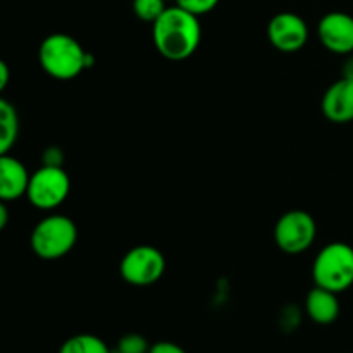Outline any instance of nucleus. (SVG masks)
Wrapping results in <instances>:
<instances>
[{
    "instance_id": "nucleus-8",
    "label": "nucleus",
    "mask_w": 353,
    "mask_h": 353,
    "mask_svg": "<svg viewBox=\"0 0 353 353\" xmlns=\"http://www.w3.org/2000/svg\"><path fill=\"white\" fill-rule=\"evenodd\" d=\"M268 38L274 48L293 54L305 47L309 40V26L305 19L295 12H279L269 21Z\"/></svg>"
},
{
    "instance_id": "nucleus-11",
    "label": "nucleus",
    "mask_w": 353,
    "mask_h": 353,
    "mask_svg": "<svg viewBox=\"0 0 353 353\" xmlns=\"http://www.w3.org/2000/svg\"><path fill=\"white\" fill-rule=\"evenodd\" d=\"M30 176L19 159L10 154L0 155V200L7 203L26 196Z\"/></svg>"
},
{
    "instance_id": "nucleus-23",
    "label": "nucleus",
    "mask_w": 353,
    "mask_h": 353,
    "mask_svg": "<svg viewBox=\"0 0 353 353\" xmlns=\"http://www.w3.org/2000/svg\"><path fill=\"white\" fill-rule=\"evenodd\" d=\"M110 353H121V352H119V350H116V348H114V350L110 352Z\"/></svg>"
},
{
    "instance_id": "nucleus-15",
    "label": "nucleus",
    "mask_w": 353,
    "mask_h": 353,
    "mask_svg": "<svg viewBox=\"0 0 353 353\" xmlns=\"http://www.w3.org/2000/svg\"><path fill=\"white\" fill-rule=\"evenodd\" d=\"M165 0H133V12L138 19L154 24L168 6Z\"/></svg>"
},
{
    "instance_id": "nucleus-13",
    "label": "nucleus",
    "mask_w": 353,
    "mask_h": 353,
    "mask_svg": "<svg viewBox=\"0 0 353 353\" xmlns=\"http://www.w3.org/2000/svg\"><path fill=\"white\" fill-rule=\"evenodd\" d=\"M19 137V116L9 100L0 97V155L9 154Z\"/></svg>"
},
{
    "instance_id": "nucleus-9",
    "label": "nucleus",
    "mask_w": 353,
    "mask_h": 353,
    "mask_svg": "<svg viewBox=\"0 0 353 353\" xmlns=\"http://www.w3.org/2000/svg\"><path fill=\"white\" fill-rule=\"evenodd\" d=\"M317 34L324 48L336 55L353 54V16L333 10L321 17Z\"/></svg>"
},
{
    "instance_id": "nucleus-4",
    "label": "nucleus",
    "mask_w": 353,
    "mask_h": 353,
    "mask_svg": "<svg viewBox=\"0 0 353 353\" xmlns=\"http://www.w3.org/2000/svg\"><path fill=\"white\" fill-rule=\"evenodd\" d=\"M316 286L333 293H343L353 286V247L343 241L326 245L312 265Z\"/></svg>"
},
{
    "instance_id": "nucleus-20",
    "label": "nucleus",
    "mask_w": 353,
    "mask_h": 353,
    "mask_svg": "<svg viewBox=\"0 0 353 353\" xmlns=\"http://www.w3.org/2000/svg\"><path fill=\"white\" fill-rule=\"evenodd\" d=\"M62 161V154L57 150V148H48L47 152L43 154V164L47 165H61Z\"/></svg>"
},
{
    "instance_id": "nucleus-17",
    "label": "nucleus",
    "mask_w": 353,
    "mask_h": 353,
    "mask_svg": "<svg viewBox=\"0 0 353 353\" xmlns=\"http://www.w3.org/2000/svg\"><path fill=\"white\" fill-rule=\"evenodd\" d=\"M217 3H219V0H176V6L183 7L185 10L199 17L216 9Z\"/></svg>"
},
{
    "instance_id": "nucleus-6",
    "label": "nucleus",
    "mask_w": 353,
    "mask_h": 353,
    "mask_svg": "<svg viewBox=\"0 0 353 353\" xmlns=\"http://www.w3.org/2000/svg\"><path fill=\"white\" fill-rule=\"evenodd\" d=\"M316 219L305 210H290L283 214L274 228L276 245L290 255L309 250L316 241Z\"/></svg>"
},
{
    "instance_id": "nucleus-22",
    "label": "nucleus",
    "mask_w": 353,
    "mask_h": 353,
    "mask_svg": "<svg viewBox=\"0 0 353 353\" xmlns=\"http://www.w3.org/2000/svg\"><path fill=\"white\" fill-rule=\"evenodd\" d=\"M7 224H9V209H7L6 202L0 200V233L6 230Z\"/></svg>"
},
{
    "instance_id": "nucleus-5",
    "label": "nucleus",
    "mask_w": 353,
    "mask_h": 353,
    "mask_svg": "<svg viewBox=\"0 0 353 353\" xmlns=\"http://www.w3.org/2000/svg\"><path fill=\"white\" fill-rule=\"evenodd\" d=\"M71 192V178L62 165L43 164L30 176L26 199L38 210L57 209Z\"/></svg>"
},
{
    "instance_id": "nucleus-12",
    "label": "nucleus",
    "mask_w": 353,
    "mask_h": 353,
    "mask_svg": "<svg viewBox=\"0 0 353 353\" xmlns=\"http://www.w3.org/2000/svg\"><path fill=\"white\" fill-rule=\"evenodd\" d=\"M305 312L316 324L327 326L333 324L340 316V300L338 293L316 286L309 292L305 300Z\"/></svg>"
},
{
    "instance_id": "nucleus-21",
    "label": "nucleus",
    "mask_w": 353,
    "mask_h": 353,
    "mask_svg": "<svg viewBox=\"0 0 353 353\" xmlns=\"http://www.w3.org/2000/svg\"><path fill=\"white\" fill-rule=\"evenodd\" d=\"M345 57L347 59H345L343 68H341V78L353 81V54L345 55Z\"/></svg>"
},
{
    "instance_id": "nucleus-10",
    "label": "nucleus",
    "mask_w": 353,
    "mask_h": 353,
    "mask_svg": "<svg viewBox=\"0 0 353 353\" xmlns=\"http://www.w3.org/2000/svg\"><path fill=\"white\" fill-rule=\"evenodd\" d=\"M324 117L334 124H348L353 121V81L338 79L324 92L321 102Z\"/></svg>"
},
{
    "instance_id": "nucleus-3",
    "label": "nucleus",
    "mask_w": 353,
    "mask_h": 353,
    "mask_svg": "<svg viewBox=\"0 0 353 353\" xmlns=\"http://www.w3.org/2000/svg\"><path fill=\"white\" fill-rule=\"evenodd\" d=\"M78 241L74 221L62 214L43 217L31 231L30 245L33 254L43 261H57L68 255Z\"/></svg>"
},
{
    "instance_id": "nucleus-1",
    "label": "nucleus",
    "mask_w": 353,
    "mask_h": 353,
    "mask_svg": "<svg viewBox=\"0 0 353 353\" xmlns=\"http://www.w3.org/2000/svg\"><path fill=\"white\" fill-rule=\"evenodd\" d=\"M152 38L162 57L169 61H185L195 54L200 45L202 28L199 16L179 6L168 7L152 24Z\"/></svg>"
},
{
    "instance_id": "nucleus-2",
    "label": "nucleus",
    "mask_w": 353,
    "mask_h": 353,
    "mask_svg": "<svg viewBox=\"0 0 353 353\" xmlns=\"http://www.w3.org/2000/svg\"><path fill=\"white\" fill-rule=\"evenodd\" d=\"M38 61L48 76L68 81V79H74L86 68H90L93 57L71 34L52 33L40 43Z\"/></svg>"
},
{
    "instance_id": "nucleus-24",
    "label": "nucleus",
    "mask_w": 353,
    "mask_h": 353,
    "mask_svg": "<svg viewBox=\"0 0 353 353\" xmlns=\"http://www.w3.org/2000/svg\"><path fill=\"white\" fill-rule=\"evenodd\" d=\"M165 2H168V0H165Z\"/></svg>"
},
{
    "instance_id": "nucleus-16",
    "label": "nucleus",
    "mask_w": 353,
    "mask_h": 353,
    "mask_svg": "<svg viewBox=\"0 0 353 353\" xmlns=\"http://www.w3.org/2000/svg\"><path fill=\"white\" fill-rule=\"evenodd\" d=\"M116 350L121 353H148L150 350V343L147 341V338L141 336L138 333H128L117 341Z\"/></svg>"
},
{
    "instance_id": "nucleus-19",
    "label": "nucleus",
    "mask_w": 353,
    "mask_h": 353,
    "mask_svg": "<svg viewBox=\"0 0 353 353\" xmlns=\"http://www.w3.org/2000/svg\"><path fill=\"white\" fill-rule=\"evenodd\" d=\"M10 81V69L3 59H0V97H2L3 90L7 88Z\"/></svg>"
},
{
    "instance_id": "nucleus-18",
    "label": "nucleus",
    "mask_w": 353,
    "mask_h": 353,
    "mask_svg": "<svg viewBox=\"0 0 353 353\" xmlns=\"http://www.w3.org/2000/svg\"><path fill=\"white\" fill-rule=\"evenodd\" d=\"M148 353H186L185 348L179 345L172 343V341H157V343L150 345Z\"/></svg>"
},
{
    "instance_id": "nucleus-14",
    "label": "nucleus",
    "mask_w": 353,
    "mask_h": 353,
    "mask_svg": "<svg viewBox=\"0 0 353 353\" xmlns=\"http://www.w3.org/2000/svg\"><path fill=\"white\" fill-rule=\"evenodd\" d=\"M102 338L95 334H74L68 338L59 348V353H110Z\"/></svg>"
},
{
    "instance_id": "nucleus-7",
    "label": "nucleus",
    "mask_w": 353,
    "mask_h": 353,
    "mask_svg": "<svg viewBox=\"0 0 353 353\" xmlns=\"http://www.w3.org/2000/svg\"><path fill=\"white\" fill-rule=\"evenodd\" d=\"M119 272L133 286L154 285L165 272L164 254L152 245H138L124 255Z\"/></svg>"
}]
</instances>
